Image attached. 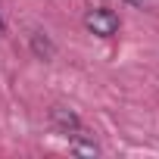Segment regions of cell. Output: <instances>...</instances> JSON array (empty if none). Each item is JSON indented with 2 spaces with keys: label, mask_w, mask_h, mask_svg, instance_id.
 <instances>
[{
  "label": "cell",
  "mask_w": 159,
  "mask_h": 159,
  "mask_svg": "<svg viewBox=\"0 0 159 159\" xmlns=\"http://www.w3.org/2000/svg\"><path fill=\"white\" fill-rule=\"evenodd\" d=\"M3 28H7V25H3V16H0V34H3Z\"/></svg>",
  "instance_id": "obj_6"
},
{
  "label": "cell",
  "mask_w": 159,
  "mask_h": 159,
  "mask_svg": "<svg viewBox=\"0 0 159 159\" xmlns=\"http://www.w3.org/2000/svg\"><path fill=\"white\" fill-rule=\"evenodd\" d=\"M31 50H34L41 59H50V56H53V44H50L41 31H34V34H31Z\"/></svg>",
  "instance_id": "obj_3"
},
{
  "label": "cell",
  "mask_w": 159,
  "mask_h": 159,
  "mask_svg": "<svg viewBox=\"0 0 159 159\" xmlns=\"http://www.w3.org/2000/svg\"><path fill=\"white\" fill-rule=\"evenodd\" d=\"M72 153H78V156H97L100 147L91 143V140H81V134H72Z\"/></svg>",
  "instance_id": "obj_4"
},
{
  "label": "cell",
  "mask_w": 159,
  "mask_h": 159,
  "mask_svg": "<svg viewBox=\"0 0 159 159\" xmlns=\"http://www.w3.org/2000/svg\"><path fill=\"white\" fill-rule=\"evenodd\" d=\"M125 3H131V7H143L147 0H125Z\"/></svg>",
  "instance_id": "obj_5"
},
{
  "label": "cell",
  "mask_w": 159,
  "mask_h": 159,
  "mask_svg": "<svg viewBox=\"0 0 159 159\" xmlns=\"http://www.w3.org/2000/svg\"><path fill=\"white\" fill-rule=\"evenodd\" d=\"M50 122H53L62 134H78V131H81V122H78L75 109H69V106H62V103H56V106L50 109Z\"/></svg>",
  "instance_id": "obj_2"
},
{
  "label": "cell",
  "mask_w": 159,
  "mask_h": 159,
  "mask_svg": "<svg viewBox=\"0 0 159 159\" xmlns=\"http://www.w3.org/2000/svg\"><path fill=\"white\" fill-rule=\"evenodd\" d=\"M119 16L112 13V10H106V7H97V10H88L84 13V28L91 31V34H97V38H112V34H119Z\"/></svg>",
  "instance_id": "obj_1"
}]
</instances>
